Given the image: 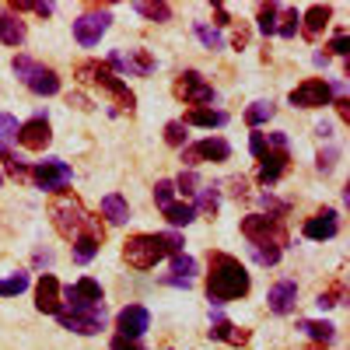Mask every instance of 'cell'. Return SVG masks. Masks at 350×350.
<instances>
[{"label":"cell","mask_w":350,"mask_h":350,"mask_svg":"<svg viewBox=\"0 0 350 350\" xmlns=\"http://www.w3.org/2000/svg\"><path fill=\"white\" fill-rule=\"evenodd\" d=\"M151 326V312L144 305H126L120 315H116V329H120V336L126 340H140L144 333H148Z\"/></svg>","instance_id":"cell-14"},{"label":"cell","mask_w":350,"mask_h":350,"mask_svg":"<svg viewBox=\"0 0 350 350\" xmlns=\"http://www.w3.org/2000/svg\"><path fill=\"white\" fill-rule=\"evenodd\" d=\"M193 32H196V39H200L203 46H207V49H221V46H224V42H221V32H217V28L203 25V21H196V25H193Z\"/></svg>","instance_id":"cell-37"},{"label":"cell","mask_w":350,"mask_h":350,"mask_svg":"<svg viewBox=\"0 0 350 350\" xmlns=\"http://www.w3.org/2000/svg\"><path fill=\"white\" fill-rule=\"evenodd\" d=\"M277 18H280V8L277 4H262L259 8V18H256L259 21V32L262 36H273L277 32Z\"/></svg>","instance_id":"cell-34"},{"label":"cell","mask_w":350,"mask_h":350,"mask_svg":"<svg viewBox=\"0 0 350 350\" xmlns=\"http://www.w3.org/2000/svg\"><path fill=\"white\" fill-rule=\"evenodd\" d=\"M11 70L21 77V84L28 88V92H36V95H56L60 92V77H56V70L42 67L39 60H32V56H14Z\"/></svg>","instance_id":"cell-4"},{"label":"cell","mask_w":350,"mask_h":350,"mask_svg":"<svg viewBox=\"0 0 350 350\" xmlns=\"http://www.w3.org/2000/svg\"><path fill=\"white\" fill-rule=\"evenodd\" d=\"M98 245H102V239L98 235H92V231H84V235H77L74 239V262H92L95 256H98Z\"/></svg>","instance_id":"cell-27"},{"label":"cell","mask_w":350,"mask_h":350,"mask_svg":"<svg viewBox=\"0 0 350 350\" xmlns=\"http://www.w3.org/2000/svg\"><path fill=\"white\" fill-rule=\"evenodd\" d=\"M340 298H343V287L336 284L333 291H323V295L315 298V305H319V308H333V305H340Z\"/></svg>","instance_id":"cell-44"},{"label":"cell","mask_w":350,"mask_h":350,"mask_svg":"<svg viewBox=\"0 0 350 350\" xmlns=\"http://www.w3.org/2000/svg\"><path fill=\"white\" fill-rule=\"evenodd\" d=\"M25 36H28L25 21L18 14H11V11H0V42L4 46H21Z\"/></svg>","instance_id":"cell-22"},{"label":"cell","mask_w":350,"mask_h":350,"mask_svg":"<svg viewBox=\"0 0 350 350\" xmlns=\"http://www.w3.org/2000/svg\"><path fill=\"white\" fill-rule=\"evenodd\" d=\"M336 165V154H319V172H333Z\"/></svg>","instance_id":"cell-50"},{"label":"cell","mask_w":350,"mask_h":350,"mask_svg":"<svg viewBox=\"0 0 350 350\" xmlns=\"http://www.w3.org/2000/svg\"><path fill=\"white\" fill-rule=\"evenodd\" d=\"M60 295H67V305H70V308L105 305V301H102V284H98V280H92V277H81L77 284H70L67 291H60Z\"/></svg>","instance_id":"cell-16"},{"label":"cell","mask_w":350,"mask_h":350,"mask_svg":"<svg viewBox=\"0 0 350 350\" xmlns=\"http://www.w3.org/2000/svg\"><path fill=\"white\" fill-rule=\"evenodd\" d=\"M36 14H42V18H49V14H53V4H36Z\"/></svg>","instance_id":"cell-54"},{"label":"cell","mask_w":350,"mask_h":350,"mask_svg":"<svg viewBox=\"0 0 350 350\" xmlns=\"http://www.w3.org/2000/svg\"><path fill=\"white\" fill-rule=\"evenodd\" d=\"M295 301H298V284H295V280H280V284H273V287H270V295H267V305H270L273 315H287L291 308H295Z\"/></svg>","instance_id":"cell-19"},{"label":"cell","mask_w":350,"mask_h":350,"mask_svg":"<svg viewBox=\"0 0 350 350\" xmlns=\"http://www.w3.org/2000/svg\"><path fill=\"white\" fill-rule=\"evenodd\" d=\"M231 158V144L221 137L196 140L189 148H183V165H203V161H228Z\"/></svg>","instance_id":"cell-12"},{"label":"cell","mask_w":350,"mask_h":350,"mask_svg":"<svg viewBox=\"0 0 350 350\" xmlns=\"http://www.w3.org/2000/svg\"><path fill=\"white\" fill-rule=\"evenodd\" d=\"M333 105H336V116L347 123V120H350V102H347V98H340V102H333Z\"/></svg>","instance_id":"cell-51"},{"label":"cell","mask_w":350,"mask_h":350,"mask_svg":"<svg viewBox=\"0 0 350 350\" xmlns=\"http://www.w3.org/2000/svg\"><path fill=\"white\" fill-rule=\"evenodd\" d=\"M165 144H168V148H186V126H183V120L165 123Z\"/></svg>","instance_id":"cell-38"},{"label":"cell","mask_w":350,"mask_h":350,"mask_svg":"<svg viewBox=\"0 0 350 350\" xmlns=\"http://www.w3.org/2000/svg\"><path fill=\"white\" fill-rule=\"evenodd\" d=\"M175 186V193H183V196H193L196 193V186H200V179H196V172H189V168H183V175L172 183Z\"/></svg>","instance_id":"cell-41"},{"label":"cell","mask_w":350,"mask_h":350,"mask_svg":"<svg viewBox=\"0 0 350 350\" xmlns=\"http://www.w3.org/2000/svg\"><path fill=\"white\" fill-rule=\"evenodd\" d=\"M21 291H28V273H21V270L0 280V298H14V295H21Z\"/></svg>","instance_id":"cell-33"},{"label":"cell","mask_w":350,"mask_h":350,"mask_svg":"<svg viewBox=\"0 0 350 350\" xmlns=\"http://www.w3.org/2000/svg\"><path fill=\"white\" fill-rule=\"evenodd\" d=\"M172 95L186 105H193V109H207L214 102V84H207L196 70H183L172 84Z\"/></svg>","instance_id":"cell-8"},{"label":"cell","mask_w":350,"mask_h":350,"mask_svg":"<svg viewBox=\"0 0 350 350\" xmlns=\"http://www.w3.org/2000/svg\"><path fill=\"white\" fill-rule=\"evenodd\" d=\"M109 25H112V14L95 8V11H84L81 18H74V39L84 46V49H92L102 42V36L109 32Z\"/></svg>","instance_id":"cell-10"},{"label":"cell","mask_w":350,"mask_h":350,"mask_svg":"<svg viewBox=\"0 0 350 350\" xmlns=\"http://www.w3.org/2000/svg\"><path fill=\"white\" fill-rule=\"evenodd\" d=\"M287 165H291V154L287 151H270L267 158L259 161V183H267V186H273L280 175L287 172Z\"/></svg>","instance_id":"cell-21"},{"label":"cell","mask_w":350,"mask_h":350,"mask_svg":"<svg viewBox=\"0 0 350 350\" xmlns=\"http://www.w3.org/2000/svg\"><path fill=\"white\" fill-rule=\"evenodd\" d=\"M291 105H295V109H323V105H333V84L323 81V77H308V81H301L295 92H291Z\"/></svg>","instance_id":"cell-11"},{"label":"cell","mask_w":350,"mask_h":350,"mask_svg":"<svg viewBox=\"0 0 350 350\" xmlns=\"http://www.w3.org/2000/svg\"><path fill=\"white\" fill-rule=\"evenodd\" d=\"M49 221H53V228H56V235H64V239H77V235H84V231H92V235H98V239H105V228L95 221V217H88V211H84V203L74 196V193H53V200H49Z\"/></svg>","instance_id":"cell-2"},{"label":"cell","mask_w":350,"mask_h":350,"mask_svg":"<svg viewBox=\"0 0 350 350\" xmlns=\"http://www.w3.org/2000/svg\"><path fill=\"white\" fill-rule=\"evenodd\" d=\"M0 161H4V168H8V175H11V179H28V165L21 161V158H14L11 151H0Z\"/></svg>","instance_id":"cell-39"},{"label":"cell","mask_w":350,"mask_h":350,"mask_svg":"<svg viewBox=\"0 0 350 350\" xmlns=\"http://www.w3.org/2000/svg\"><path fill=\"white\" fill-rule=\"evenodd\" d=\"M172 196H175V186H172V179H158V186H154V203H158V207H168V203H172Z\"/></svg>","instance_id":"cell-42"},{"label":"cell","mask_w":350,"mask_h":350,"mask_svg":"<svg viewBox=\"0 0 350 350\" xmlns=\"http://www.w3.org/2000/svg\"><path fill=\"white\" fill-rule=\"evenodd\" d=\"M224 123H228V112H221V109H189L183 120V126H203V130H214Z\"/></svg>","instance_id":"cell-23"},{"label":"cell","mask_w":350,"mask_h":350,"mask_svg":"<svg viewBox=\"0 0 350 350\" xmlns=\"http://www.w3.org/2000/svg\"><path fill=\"white\" fill-rule=\"evenodd\" d=\"M200 196H196V214H203V217H217V207H221V193H217V186H203V189H196Z\"/></svg>","instance_id":"cell-28"},{"label":"cell","mask_w":350,"mask_h":350,"mask_svg":"<svg viewBox=\"0 0 350 350\" xmlns=\"http://www.w3.org/2000/svg\"><path fill=\"white\" fill-rule=\"evenodd\" d=\"M329 49H333V53H340V56H347V36H343V32H336V36H333V42H329Z\"/></svg>","instance_id":"cell-49"},{"label":"cell","mask_w":350,"mask_h":350,"mask_svg":"<svg viewBox=\"0 0 350 350\" xmlns=\"http://www.w3.org/2000/svg\"><path fill=\"white\" fill-rule=\"evenodd\" d=\"M298 329H301L305 336H312L315 343H329V340L336 336V329H333L329 323H319V319H301Z\"/></svg>","instance_id":"cell-30"},{"label":"cell","mask_w":350,"mask_h":350,"mask_svg":"<svg viewBox=\"0 0 350 350\" xmlns=\"http://www.w3.org/2000/svg\"><path fill=\"white\" fill-rule=\"evenodd\" d=\"M161 214L168 217V224L172 228H183V224H189V221H196V211H193V203H168V207H161Z\"/></svg>","instance_id":"cell-29"},{"label":"cell","mask_w":350,"mask_h":350,"mask_svg":"<svg viewBox=\"0 0 350 350\" xmlns=\"http://www.w3.org/2000/svg\"><path fill=\"white\" fill-rule=\"evenodd\" d=\"M214 18H217V25H231V21H228V8H224V4H214Z\"/></svg>","instance_id":"cell-52"},{"label":"cell","mask_w":350,"mask_h":350,"mask_svg":"<svg viewBox=\"0 0 350 350\" xmlns=\"http://www.w3.org/2000/svg\"><path fill=\"white\" fill-rule=\"evenodd\" d=\"M329 18H333V11H329L326 4H312V8L305 11V18H301V36H305L308 42H315L319 36H323V28L329 25Z\"/></svg>","instance_id":"cell-20"},{"label":"cell","mask_w":350,"mask_h":350,"mask_svg":"<svg viewBox=\"0 0 350 350\" xmlns=\"http://www.w3.org/2000/svg\"><path fill=\"white\" fill-rule=\"evenodd\" d=\"M273 112H277L273 102H252V105L245 109V123L256 130V126H262V123H270V120H273Z\"/></svg>","instance_id":"cell-31"},{"label":"cell","mask_w":350,"mask_h":350,"mask_svg":"<svg viewBox=\"0 0 350 350\" xmlns=\"http://www.w3.org/2000/svg\"><path fill=\"white\" fill-rule=\"evenodd\" d=\"M228 186H231V196H249V179H239V175H235V179H228Z\"/></svg>","instance_id":"cell-46"},{"label":"cell","mask_w":350,"mask_h":350,"mask_svg":"<svg viewBox=\"0 0 350 350\" xmlns=\"http://www.w3.org/2000/svg\"><path fill=\"white\" fill-rule=\"evenodd\" d=\"M67 105H74V109H81V112H92V109H95L92 98L81 95V92H70V95H67Z\"/></svg>","instance_id":"cell-45"},{"label":"cell","mask_w":350,"mask_h":350,"mask_svg":"<svg viewBox=\"0 0 350 350\" xmlns=\"http://www.w3.org/2000/svg\"><path fill=\"white\" fill-rule=\"evenodd\" d=\"M298 32V11L295 8H287L280 18H277V36H284V39H291Z\"/></svg>","instance_id":"cell-40"},{"label":"cell","mask_w":350,"mask_h":350,"mask_svg":"<svg viewBox=\"0 0 350 350\" xmlns=\"http://www.w3.org/2000/svg\"><path fill=\"white\" fill-rule=\"evenodd\" d=\"M74 77H77L81 84H92V88H98V92H105L120 109L133 112L137 95L130 92V84H126L123 77H116V70H109L105 64H98V60H77V64H74Z\"/></svg>","instance_id":"cell-3"},{"label":"cell","mask_w":350,"mask_h":350,"mask_svg":"<svg viewBox=\"0 0 350 350\" xmlns=\"http://www.w3.org/2000/svg\"><path fill=\"white\" fill-rule=\"evenodd\" d=\"M28 175H32L36 186H39V189H46V193H64V189L70 186V179H74L70 165H67V161H60V158H46V161H39Z\"/></svg>","instance_id":"cell-9"},{"label":"cell","mask_w":350,"mask_h":350,"mask_svg":"<svg viewBox=\"0 0 350 350\" xmlns=\"http://www.w3.org/2000/svg\"><path fill=\"white\" fill-rule=\"evenodd\" d=\"M336 231H340V214L329 211V207L315 211V214L305 221V239H312V242H326V239L336 235Z\"/></svg>","instance_id":"cell-17"},{"label":"cell","mask_w":350,"mask_h":350,"mask_svg":"<svg viewBox=\"0 0 350 350\" xmlns=\"http://www.w3.org/2000/svg\"><path fill=\"white\" fill-rule=\"evenodd\" d=\"M109 350H144L137 340H126V336H116L112 343H109Z\"/></svg>","instance_id":"cell-47"},{"label":"cell","mask_w":350,"mask_h":350,"mask_svg":"<svg viewBox=\"0 0 350 350\" xmlns=\"http://www.w3.org/2000/svg\"><path fill=\"white\" fill-rule=\"evenodd\" d=\"M211 340H228V343H249V329H239L235 323H228V319H217V323L211 326Z\"/></svg>","instance_id":"cell-26"},{"label":"cell","mask_w":350,"mask_h":350,"mask_svg":"<svg viewBox=\"0 0 350 350\" xmlns=\"http://www.w3.org/2000/svg\"><path fill=\"white\" fill-rule=\"evenodd\" d=\"M249 252H252V259L259 262V267H277L284 249H277V245H249Z\"/></svg>","instance_id":"cell-36"},{"label":"cell","mask_w":350,"mask_h":350,"mask_svg":"<svg viewBox=\"0 0 350 350\" xmlns=\"http://www.w3.org/2000/svg\"><path fill=\"white\" fill-rule=\"evenodd\" d=\"M242 235L249 239V245H277L284 249L287 245V228L277 214H249L242 217Z\"/></svg>","instance_id":"cell-5"},{"label":"cell","mask_w":350,"mask_h":350,"mask_svg":"<svg viewBox=\"0 0 350 350\" xmlns=\"http://www.w3.org/2000/svg\"><path fill=\"white\" fill-rule=\"evenodd\" d=\"M102 217H109V224H126L130 221V203L120 193L102 196Z\"/></svg>","instance_id":"cell-25"},{"label":"cell","mask_w":350,"mask_h":350,"mask_svg":"<svg viewBox=\"0 0 350 350\" xmlns=\"http://www.w3.org/2000/svg\"><path fill=\"white\" fill-rule=\"evenodd\" d=\"M249 151H252L256 161L267 158V154H270V148H267V133H252V137H249Z\"/></svg>","instance_id":"cell-43"},{"label":"cell","mask_w":350,"mask_h":350,"mask_svg":"<svg viewBox=\"0 0 350 350\" xmlns=\"http://www.w3.org/2000/svg\"><path fill=\"white\" fill-rule=\"evenodd\" d=\"M211 262V273H207V298L214 305H224V301H239L249 295V273L245 267L235 259V256H228V252H211L207 256Z\"/></svg>","instance_id":"cell-1"},{"label":"cell","mask_w":350,"mask_h":350,"mask_svg":"<svg viewBox=\"0 0 350 350\" xmlns=\"http://www.w3.org/2000/svg\"><path fill=\"white\" fill-rule=\"evenodd\" d=\"M133 11L144 14V18H151V21H168L172 18V8L168 4H151V0H137Z\"/></svg>","instance_id":"cell-32"},{"label":"cell","mask_w":350,"mask_h":350,"mask_svg":"<svg viewBox=\"0 0 350 350\" xmlns=\"http://www.w3.org/2000/svg\"><path fill=\"white\" fill-rule=\"evenodd\" d=\"M60 280H56L53 273H42L39 277V284H36V308L42 312V315H56L60 312Z\"/></svg>","instance_id":"cell-18"},{"label":"cell","mask_w":350,"mask_h":350,"mask_svg":"<svg viewBox=\"0 0 350 350\" xmlns=\"http://www.w3.org/2000/svg\"><path fill=\"white\" fill-rule=\"evenodd\" d=\"M249 42V28L242 25V28H235V36H231V46H235V49H242Z\"/></svg>","instance_id":"cell-48"},{"label":"cell","mask_w":350,"mask_h":350,"mask_svg":"<svg viewBox=\"0 0 350 350\" xmlns=\"http://www.w3.org/2000/svg\"><path fill=\"white\" fill-rule=\"evenodd\" d=\"M193 273H196V259L193 256H172V277L165 284H175V287H189L193 284Z\"/></svg>","instance_id":"cell-24"},{"label":"cell","mask_w":350,"mask_h":350,"mask_svg":"<svg viewBox=\"0 0 350 350\" xmlns=\"http://www.w3.org/2000/svg\"><path fill=\"white\" fill-rule=\"evenodd\" d=\"M315 133H319V137H333V126H329V123H319Z\"/></svg>","instance_id":"cell-53"},{"label":"cell","mask_w":350,"mask_h":350,"mask_svg":"<svg viewBox=\"0 0 350 350\" xmlns=\"http://www.w3.org/2000/svg\"><path fill=\"white\" fill-rule=\"evenodd\" d=\"M105 67H109V70H112V67H116V70H130V74H137V77H148V74L154 70V56H151L148 49H130V53H112Z\"/></svg>","instance_id":"cell-15"},{"label":"cell","mask_w":350,"mask_h":350,"mask_svg":"<svg viewBox=\"0 0 350 350\" xmlns=\"http://www.w3.org/2000/svg\"><path fill=\"white\" fill-rule=\"evenodd\" d=\"M56 323L70 333L81 336H95L105 329V305H88V308H60L56 312Z\"/></svg>","instance_id":"cell-7"},{"label":"cell","mask_w":350,"mask_h":350,"mask_svg":"<svg viewBox=\"0 0 350 350\" xmlns=\"http://www.w3.org/2000/svg\"><path fill=\"white\" fill-rule=\"evenodd\" d=\"M165 242L161 235H130L123 242V259L130 262L133 270H151L158 267V259H165Z\"/></svg>","instance_id":"cell-6"},{"label":"cell","mask_w":350,"mask_h":350,"mask_svg":"<svg viewBox=\"0 0 350 350\" xmlns=\"http://www.w3.org/2000/svg\"><path fill=\"white\" fill-rule=\"evenodd\" d=\"M18 120L14 116H8V112H0V151H8L11 148V140H18Z\"/></svg>","instance_id":"cell-35"},{"label":"cell","mask_w":350,"mask_h":350,"mask_svg":"<svg viewBox=\"0 0 350 350\" xmlns=\"http://www.w3.org/2000/svg\"><path fill=\"white\" fill-rule=\"evenodd\" d=\"M0 186H4V172H0Z\"/></svg>","instance_id":"cell-55"},{"label":"cell","mask_w":350,"mask_h":350,"mask_svg":"<svg viewBox=\"0 0 350 350\" xmlns=\"http://www.w3.org/2000/svg\"><path fill=\"white\" fill-rule=\"evenodd\" d=\"M53 140V130H49V120L46 116H32L28 123L18 126V144L25 151H46Z\"/></svg>","instance_id":"cell-13"}]
</instances>
